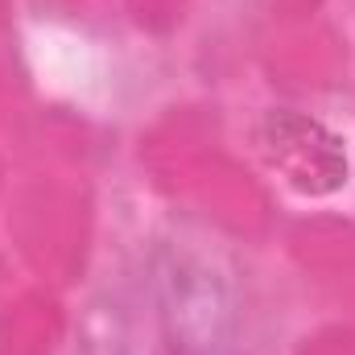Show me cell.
<instances>
[{"label":"cell","instance_id":"obj_1","mask_svg":"<svg viewBox=\"0 0 355 355\" xmlns=\"http://www.w3.org/2000/svg\"><path fill=\"white\" fill-rule=\"evenodd\" d=\"M162 306L166 322L174 335V347L182 355H215L227 347V327H232V293L223 277L211 268V261L170 248L162 257Z\"/></svg>","mask_w":355,"mask_h":355},{"label":"cell","instance_id":"obj_2","mask_svg":"<svg viewBox=\"0 0 355 355\" xmlns=\"http://www.w3.org/2000/svg\"><path fill=\"white\" fill-rule=\"evenodd\" d=\"M261 153L297 194H310V198L335 194L339 186H347V174H352L343 141L327 124H318L310 116H297V112L265 116Z\"/></svg>","mask_w":355,"mask_h":355}]
</instances>
